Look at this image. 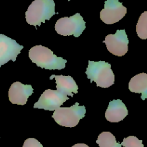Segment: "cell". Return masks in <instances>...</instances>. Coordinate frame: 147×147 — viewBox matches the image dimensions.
I'll use <instances>...</instances> for the list:
<instances>
[{
	"instance_id": "4fadbf2b",
	"label": "cell",
	"mask_w": 147,
	"mask_h": 147,
	"mask_svg": "<svg viewBox=\"0 0 147 147\" xmlns=\"http://www.w3.org/2000/svg\"><path fill=\"white\" fill-rule=\"evenodd\" d=\"M129 89L135 93H142V100L147 98V74L140 73L134 76L129 83Z\"/></svg>"
},
{
	"instance_id": "277c9868",
	"label": "cell",
	"mask_w": 147,
	"mask_h": 147,
	"mask_svg": "<svg viewBox=\"0 0 147 147\" xmlns=\"http://www.w3.org/2000/svg\"><path fill=\"white\" fill-rule=\"evenodd\" d=\"M86 109L84 106L76 103L71 107H60L55 110L53 119L61 126L73 128L78 124L80 120L85 117Z\"/></svg>"
},
{
	"instance_id": "e0dca14e",
	"label": "cell",
	"mask_w": 147,
	"mask_h": 147,
	"mask_svg": "<svg viewBox=\"0 0 147 147\" xmlns=\"http://www.w3.org/2000/svg\"><path fill=\"white\" fill-rule=\"evenodd\" d=\"M22 147H43L42 144L34 138H29L24 141Z\"/></svg>"
},
{
	"instance_id": "8fae6325",
	"label": "cell",
	"mask_w": 147,
	"mask_h": 147,
	"mask_svg": "<svg viewBox=\"0 0 147 147\" xmlns=\"http://www.w3.org/2000/svg\"><path fill=\"white\" fill-rule=\"evenodd\" d=\"M129 113L126 105L120 100H113L109 103L105 113V117L108 121L117 123L123 121Z\"/></svg>"
},
{
	"instance_id": "30bf717a",
	"label": "cell",
	"mask_w": 147,
	"mask_h": 147,
	"mask_svg": "<svg viewBox=\"0 0 147 147\" xmlns=\"http://www.w3.org/2000/svg\"><path fill=\"white\" fill-rule=\"evenodd\" d=\"M34 92L31 85H24L20 82L12 83L8 92L9 99L13 104H26L28 98Z\"/></svg>"
},
{
	"instance_id": "8992f818",
	"label": "cell",
	"mask_w": 147,
	"mask_h": 147,
	"mask_svg": "<svg viewBox=\"0 0 147 147\" xmlns=\"http://www.w3.org/2000/svg\"><path fill=\"white\" fill-rule=\"evenodd\" d=\"M127 13V9L119 0H106L104 8L100 13V20L107 24L120 21Z\"/></svg>"
},
{
	"instance_id": "5bb4252c",
	"label": "cell",
	"mask_w": 147,
	"mask_h": 147,
	"mask_svg": "<svg viewBox=\"0 0 147 147\" xmlns=\"http://www.w3.org/2000/svg\"><path fill=\"white\" fill-rule=\"evenodd\" d=\"M96 143L99 145V147H122L119 142H116V137L111 132L100 134Z\"/></svg>"
},
{
	"instance_id": "7c38bea8",
	"label": "cell",
	"mask_w": 147,
	"mask_h": 147,
	"mask_svg": "<svg viewBox=\"0 0 147 147\" xmlns=\"http://www.w3.org/2000/svg\"><path fill=\"white\" fill-rule=\"evenodd\" d=\"M53 78L55 79L56 81V88H57L56 91L60 93V94L73 97V94L78 93V87L71 76L52 75L50 77V79L52 80Z\"/></svg>"
},
{
	"instance_id": "5b68a950",
	"label": "cell",
	"mask_w": 147,
	"mask_h": 147,
	"mask_svg": "<svg viewBox=\"0 0 147 147\" xmlns=\"http://www.w3.org/2000/svg\"><path fill=\"white\" fill-rule=\"evenodd\" d=\"M57 34L63 36L73 35L78 37L86 29V22L79 13L70 17L59 19L55 26Z\"/></svg>"
},
{
	"instance_id": "ac0fdd59",
	"label": "cell",
	"mask_w": 147,
	"mask_h": 147,
	"mask_svg": "<svg viewBox=\"0 0 147 147\" xmlns=\"http://www.w3.org/2000/svg\"><path fill=\"white\" fill-rule=\"evenodd\" d=\"M72 147H89L87 144H75L74 146Z\"/></svg>"
},
{
	"instance_id": "7a4b0ae2",
	"label": "cell",
	"mask_w": 147,
	"mask_h": 147,
	"mask_svg": "<svg viewBox=\"0 0 147 147\" xmlns=\"http://www.w3.org/2000/svg\"><path fill=\"white\" fill-rule=\"evenodd\" d=\"M55 4L53 0H34L29 6L25 13L27 22L30 25L40 26L45 20H50L54 14Z\"/></svg>"
},
{
	"instance_id": "9c48e42d",
	"label": "cell",
	"mask_w": 147,
	"mask_h": 147,
	"mask_svg": "<svg viewBox=\"0 0 147 147\" xmlns=\"http://www.w3.org/2000/svg\"><path fill=\"white\" fill-rule=\"evenodd\" d=\"M68 99L69 97L60 94L57 91L47 89L41 95L38 101L34 105V108L47 111H55L60 108Z\"/></svg>"
},
{
	"instance_id": "2e32d148",
	"label": "cell",
	"mask_w": 147,
	"mask_h": 147,
	"mask_svg": "<svg viewBox=\"0 0 147 147\" xmlns=\"http://www.w3.org/2000/svg\"><path fill=\"white\" fill-rule=\"evenodd\" d=\"M121 145L124 147H144L142 140H139L134 136H130L125 138Z\"/></svg>"
},
{
	"instance_id": "9a60e30c",
	"label": "cell",
	"mask_w": 147,
	"mask_h": 147,
	"mask_svg": "<svg viewBox=\"0 0 147 147\" xmlns=\"http://www.w3.org/2000/svg\"><path fill=\"white\" fill-rule=\"evenodd\" d=\"M136 32L139 37L142 40L147 38V12L144 11L139 17V21L136 24Z\"/></svg>"
},
{
	"instance_id": "3957f363",
	"label": "cell",
	"mask_w": 147,
	"mask_h": 147,
	"mask_svg": "<svg viewBox=\"0 0 147 147\" xmlns=\"http://www.w3.org/2000/svg\"><path fill=\"white\" fill-rule=\"evenodd\" d=\"M86 74L90 83L96 82L98 87L109 88L114 84L115 76L111 65L104 61H88Z\"/></svg>"
},
{
	"instance_id": "ba28073f",
	"label": "cell",
	"mask_w": 147,
	"mask_h": 147,
	"mask_svg": "<svg viewBox=\"0 0 147 147\" xmlns=\"http://www.w3.org/2000/svg\"><path fill=\"white\" fill-rule=\"evenodd\" d=\"M23 47L13 39L0 34V67L9 60L15 61Z\"/></svg>"
},
{
	"instance_id": "52a82bcc",
	"label": "cell",
	"mask_w": 147,
	"mask_h": 147,
	"mask_svg": "<svg viewBox=\"0 0 147 147\" xmlns=\"http://www.w3.org/2000/svg\"><path fill=\"white\" fill-rule=\"evenodd\" d=\"M108 50L116 56H123L128 52L129 39L125 30H118L116 34H109L103 41Z\"/></svg>"
},
{
	"instance_id": "6da1fadb",
	"label": "cell",
	"mask_w": 147,
	"mask_h": 147,
	"mask_svg": "<svg viewBox=\"0 0 147 147\" xmlns=\"http://www.w3.org/2000/svg\"><path fill=\"white\" fill-rule=\"evenodd\" d=\"M29 57L33 63L46 70H62L65 67L67 60L57 57L51 50L43 45H36L29 51Z\"/></svg>"
}]
</instances>
